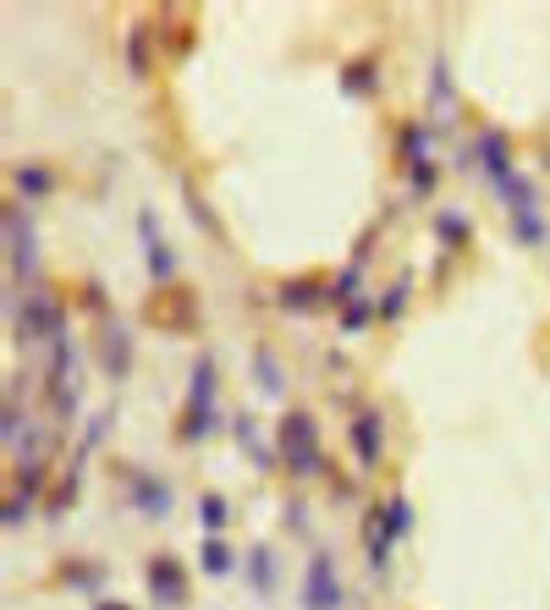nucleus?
Returning <instances> with one entry per match:
<instances>
[{
    "label": "nucleus",
    "mask_w": 550,
    "mask_h": 610,
    "mask_svg": "<svg viewBox=\"0 0 550 610\" xmlns=\"http://www.w3.org/2000/svg\"><path fill=\"white\" fill-rule=\"evenodd\" d=\"M275 456L287 463L292 479H320L325 474V456H320V429L309 412H287L282 429H275Z\"/></svg>",
    "instance_id": "obj_1"
},
{
    "label": "nucleus",
    "mask_w": 550,
    "mask_h": 610,
    "mask_svg": "<svg viewBox=\"0 0 550 610\" xmlns=\"http://www.w3.org/2000/svg\"><path fill=\"white\" fill-rule=\"evenodd\" d=\"M407 528H412V506H407L402 495H391L385 506H374V512L363 517V534H369V566H374V572L391 566V545L407 539Z\"/></svg>",
    "instance_id": "obj_2"
},
{
    "label": "nucleus",
    "mask_w": 550,
    "mask_h": 610,
    "mask_svg": "<svg viewBox=\"0 0 550 610\" xmlns=\"http://www.w3.org/2000/svg\"><path fill=\"white\" fill-rule=\"evenodd\" d=\"M210 429H215V358L199 352V358H193L188 407H182V440H204Z\"/></svg>",
    "instance_id": "obj_3"
},
{
    "label": "nucleus",
    "mask_w": 550,
    "mask_h": 610,
    "mask_svg": "<svg viewBox=\"0 0 550 610\" xmlns=\"http://www.w3.org/2000/svg\"><path fill=\"white\" fill-rule=\"evenodd\" d=\"M7 253H12V275L28 286L39 275V237H34V220H28V204H7Z\"/></svg>",
    "instance_id": "obj_4"
},
{
    "label": "nucleus",
    "mask_w": 550,
    "mask_h": 610,
    "mask_svg": "<svg viewBox=\"0 0 550 610\" xmlns=\"http://www.w3.org/2000/svg\"><path fill=\"white\" fill-rule=\"evenodd\" d=\"M83 374H77V342L61 331L56 336V352H50V402H56V412L67 418V412H77V385Z\"/></svg>",
    "instance_id": "obj_5"
},
{
    "label": "nucleus",
    "mask_w": 550,
    "mask_h": 610,
    "mask_svg": "<svg viewBox=\"0 0 550 610\" xmlns=\"http://www.w3.org/2000/svg\"><path fill=\"white\" fill-rule=\"evenodd\" d=\"M303 610H342V572H336V555H331V550H314V555H309V572H303Z\"/></svg>",
    "instance_id": "obj_6"
},
{
    "label": "nucleus",
    "mask_w": 550,
    "mask_h": 610,
    "mask_svg": "<svg viewBox=\"0 0 550 610\" xmlns=\"http://www.w3.org/2000/svg\"><path fill=\"white\" fill-rule=\"evenodd\" d=\"M138 242H144V264H150V280H171L177 275V253L160 231V215L155 210H138Z\"/></svg>",
    "instance_id": "obj_7"
},
{
    "label": "nucleus",
    "mask_w": 550,
    "mask_h": 610,
    "mask_svg": "<svg viewBox=\"0 0 550 610\" xmlns=\"http://www.w3.org/2000/svg\"><path fill=\"white\" fill-rule=\"evenodd\" d=\"M144 583H150V594H155L166 610H177V605L188 599V577H182V566H177L171 555H155V561L144 566Z\"/></svg>",
    "instance_id": "obj_8"
},
{
    "label": "nucleus",
    "mask_w": 550,
    "mask_h": 610,
    "mask_svg": "<svg viewBox=\"0 0 550 610\" xmlns=\"http://www.w3.org/2000/svg\"><path fill=\"white\" fill-rule=\"evenodd\" d=\"M352 451H358L363 468H374L380 456H385V418H380V407H363L352 418Z\"/></svg>",
    "instance_id": "obj_9"
},
{
    "label": "nucleus",
    "mask_w": 550,
    "mask_h": 610,
    "mask_svg": "<svg viewBox=\"0 0 550 610\" xmlns=\"http://www.w3.org/2000/svg\"><path fill=\"white\" fill-rule=\"evenodd\" d=\"M132 501L144 506V517H166L171 512V485L160 474H132Z\"/></svg>",
    "instance_id": "obj_10"
},
{
    "label": "nucleus",
    "mask_w": 550,
    "mask_h": 610,
    "mask_svg": "<svg viewBox=\"0 0 550 610\" xmlns=\"http://www.w3.org/2000/svg\"><path fill=\"white\" fill-rule=\"evenodd\" d=\"M99 358H105V374H127L132 363V342H127V325L121 320H105V336H99Z\"/></svg>",
    "instance_id": "obj_11"
},
{
    "label": "nucleus",
    "mask_w": 550,
    "mask_h": 610,
    "mask_svg": "<svg viewBox=\"0 0 550 610\" xmlns=\"http://www.w3.org/2000/svg\"><path fill=\"white\" fill-rule=\"evenodd\" d=\"M430 105H435V127H446L457 116V88H452L446 61H435V72H430Z\"/></svg>",
    "instance_id": "obj_12"
},
{
    "label": "nucleus",
    "mask_w": 550,
    "mask_h": 610,
    "mask_svg": "<svg viewBox=\"0 0 550 610\" xmlns=\"http://www.w3.org/2000/svg\"><path fill=\"white\" fill-rule=\"evenodd\" d=\"M314 302H331V286H320V280H287L282 286V309L303 314V309H314Z\"/></svg>",
    "instance_id": "obj_13"
},
{
    "label": "nucleus",
    "mask_w": 550,
    "mask_h": 610,
    "mask_svg": "<svg viewBox=\"0 0 550 610\" xmlns=\"http://www.w3.org/2000/svg\"><path fill=\"white\" fill-rule=\"evenodd\" d=\"M253 380H259V396H282V391H287V369L275 363V352H270V347H259V352H253Z\"/></svg>",
    "instance_id": "obj_14"
},
{
    "label": "nucleus",
    "mask_w": 550,
    "mask_h": 610,
    "mask_svg": "<svg viewBox=\"0 0 550 610\" xmlns=\"http://www.w3.org/2000/svg\"><path fill=\"white\" fill-rule=\"evenodd\" d=\"M402 160H407V171L412 166H430V127L425 121H407L402 127Z\"/></svg>",
    "instance_id": "obj_15"
},
{
    "label": "nucleus",
    "mask_w": 550,
    "mask_h": 610,
    "mask_svg": "<svg viewBox=\"0 0 550 610\" xmlns=\"http://www.w3.org/2000/svg\"><path fill=\"white\" fill-rule=\"evenodd\" d=\"M231 423H237V445H242V451L253 456V463H259V468H270V451H264V440H259V423H253L248 412H237Z\"/></svg>",
    "instance_id": "obj_16"
},
{
    "label": "nucleus",
    "mask_w": 550,
    "mask_h": 610,
    "mask_svg": "<svg viewBox=\"0 0 550 610\" xmlns=\"http://www.w3.org/2000/svg\"><path fill=\"white\" fill-rule=\"evenodd\" d=\"M50 188H56L50 171H39V166H17V193H23V204H28V199H45Z\"/></svg>",
    "instance_id": "obj_17"
},
{
    "label": "nucleus",
    "mask_w": 550,
    "mask_h": 610,
    "mask_svg": "<svg viewBox=\"0 0 550 610\" xmlns=\"http://www.w3.org/2000/svg\"><path fill=\"white\" fill-rule=\"evenodd\" d=\"M231 566H237V550H231L226 539H204V572H210V577H226Z\"/></svg>",
    "instance_id": "obj_18"
},
{
    "label": "nucleus",
    "mask_w": 550,
    "mask_h": 610,
    "mask_svg": "<svg viewBox=\"0 0 550 610\" xmlns=\"http://www.w3.org/2000/svg\"><path fill=\"white\" fill-rule=\"evenodd\" d=\"M248 583H253V594H270V588H275V561H270L264 545L248 555Z\"/></svg>",
    "instance_id": "obj_19"
},
{
    "label": "nucleus",
    "mask_w": 550,
    "mask_h": 610,
    "mask_svg": "<svg viewBox=\"0 0 550 610\" xmlns=\"http://www.w3.org/2000/svg\"><path fill=\"white\" fill-rule=\"evenodd\" d=\"M199 512H204V528H210V539H215V534L226 528V495H215V490H210V495L199 501Z\"/></svg>",
    "instance_id": "obj_20"
},
{
    "label": "nucleus",
    "mask_w": 550,
    "mask_h": 610,
    "mask_svg": "<svg viewBox=\"0 0 550 610\" xmlns=\"http://www.w3.org/2000/svg\"><path fill=\"white\" fill-rule=\"evenodd\" d=\"M347 88H352V94H358V88L374 94V61H352V67H347Z\"/></svg>",
    "instance_id": "obj_21"
},
{
    "label": "nucleus",
    "mask_w": 550,
    "mask_h": 610,
    "mask_svg": "<svg viewBox=\"0 0 550 610\" xmlns=\"http://www.w3.org/2000/svg\"><path fill=\"white\" fill-rule=\"evenodd\" d=\"M369 314H374L369 302H358V297H352L347 309H342V331H358V325H369Z\"/></svg>",
    "instance_id": "obj_22"
},
{
    "label": "nucleus",
    "mask_w": 550,
    "mask_h": 610,
    "mask_svg": "<svg viewBox=\"0 0 550 610\" xmlns=\"http://www.w3.org/2000/svg\"><path fill=\"white\" fill-rule=\"evenodd\" d=\"M402 302H407V280H396V286L385 291V302H380V314H385V320H396V314H402Z\"/></svg>",
    "instance_id": "obj_23"
},
{
    "label": "nucleus",
    "mask_w": 550,
    "mask_h": 610,
    "mask_svg": "<svg viewBox=\"0 0 550 610\" xmlns=\"http://www.w3.org/2000/svg\"><path fill=\"white\" fill-rule=\"evenodd\" d=\"M435 226H441V237H452V242H463V237H468V220H463V215H441Z\"/></svg>",
    "instance_id": "obj_24"
},
{
    "label": "nucleus",
    "mask_w": 550,
    "mask_h": 610,
    "mask_svg": "<svg viewBox=\"0 0 550 610\" xmlns=\"http://www.w3.org/2000/svg\"><path fill=\"white\" fill-rule=\"evenodd\" d=\"M94 610H127V605H116V599H99V605H94Z\"/></svg>",
    "instance_id": "obj_25"
}]
</instances>
